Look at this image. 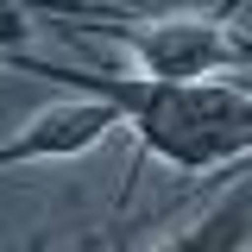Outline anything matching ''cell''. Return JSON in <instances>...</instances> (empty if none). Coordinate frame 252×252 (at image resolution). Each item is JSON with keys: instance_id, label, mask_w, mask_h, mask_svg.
I'll return each mask as SVG.
<instances>
[{"instance_id": "cell-1", "label": "cell", "mask_w": 252, "mask_h": 252, "mask_svg": "<svg viewBox=\"0 0 252 252\" xmlns=\"http://www.w3.org/2000/svg\"><path fill=\"white\" fill-rule=\"evenodd\" d=\"M6 69L57 82L76 101H107L139 145L132 152L139 170L164 158L170 170L202 177V170H233L252 158V82H145L120 69L44 63V57H13Z\"/></svg>"}, {"instance_id": "cell-2", "label": "cell", "mask_w": 252, "mask_h": 252, "mask_svg": "<svg viewBox=\"0 0 252 252\" xmlns=\"http://www.w3.org/2000/svg\"><path fill=\"white\" fill-rule=\"evenodd\" d=\"M44 26L69 38H107L120 44L145 82H227L252 76V32L233 6H76V13H38Z\"/></svg>"}, {"instance_id": "cell-3", "label": "cell", "mask_w": 252, "mask_h": 252, "mask_svg": "<svg viewBox=\"0 0 252 252\" xmlns=\"http://www.w3.org/2000/svg\"><path fill=\"white\" fill-rule=\"evenodd\" d=\"M120 126V114L107 101H51L38 107L19 132L0 139V170H19V164H69V158H89L107 132Z\"/></svg>"}, {"instance_id": "cell-4", "label": "cell", "mask_w": 252, "mask_h": 252, "mask_svg": "<svg viewBox=\"0 0 252 252\" xmlns=\"http://www.w3.org/2000/svg\"><path fill=\"white\" fill-rule=\"evenodd\" d=\"M44 26L38 13H26V6H13V0H0V69L13 57H32V32Z\"/></svg>"}, {"instance_id": "cell-5", "label": "cell", "mask_w": 252, "mask_h": 252, "mask_svg": "<svg viewBox=\"0 0 252 252\" xmlns=\"http://www.w3.org/2000/svg\"><path fill=\"white\" fill-rule=\"evenodd\" d=\"M76 252H114L107 246V220H94V227H82V240H76ZM158 252V246H152Z\"/></svg>"}]
</instances>
